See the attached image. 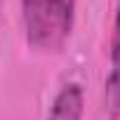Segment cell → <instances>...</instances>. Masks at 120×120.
I'll return each mask as SVG.
<instances>
[{
    "label": "cell",
    "mask_w": 120,
    "mask_h": 120,
    "mask_svg": "<svg viewBox=\"0 0 120 120\" xmlns=\"http://www.w3.org/2000/svg\"><path fill=\"white\" fill-rule=\"evenodd\" d=\"M21 19L28 45L42 52H56L71 38L75 0H21Z\"/></svg>",
    "instance_id": "cell-1"
},
{
    "label": "cell",
    "mask_w": 120,
    "mask_h": 120,
    "mask_svg": "<svg viewBox=\"0 0 120 120\" xmlns=\"http://www.w3.org/2000/svg\"><path fill=\"white\" fill-rule=\"evenodd\" d=\"M106 108L111 118L120 115V0L115 3V19H113V35H111V61H108V78H106Z\"/></svg>",
    "instance_id": "cell-2"
},
{
    "label": "cell",
    "mask_w": 120,
    "mask_h": 120,
    "mask_svg": "<svg viewBox=\"0 0 120 120\" xmlns=\"http://www.w3.org/2000/svg\"><path fill=\"white\" fill-rule=\"evenodd\" d=\"M82 87L78 82H66L56 92L45 120H82Z\"/></svg>",
    "instance_id": "cell-3"
},
{
    "label": "cell",
    "mask_w": 120,
    "mask_h": 120,
    "mask_svg": "<svg viewBox=\"0 0 120 120\" xmlns=\"http://www.w3.org/2000/svg\"><path fill=\"white\" fill-rule=\"evenodd\" d=\"M0 5H3V0H0Z\"/></svg>",
    "instance_id": "cell-4"
}]
</instances>
